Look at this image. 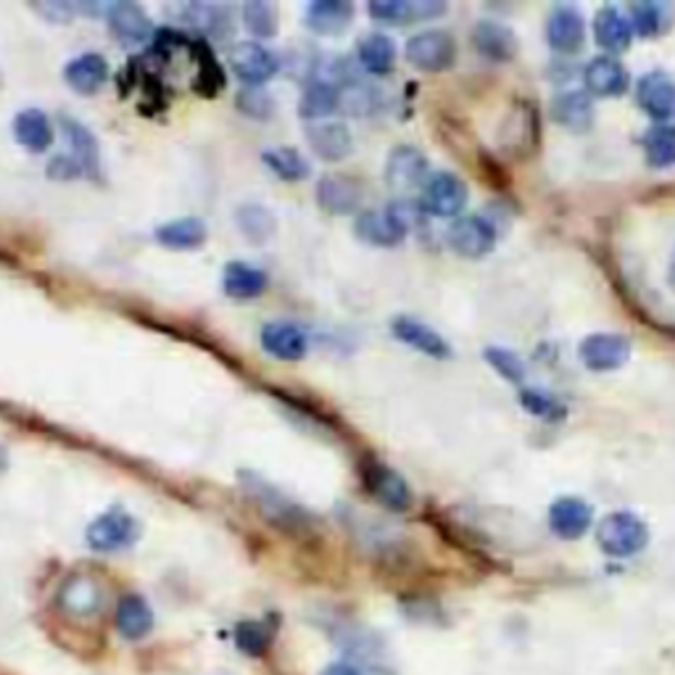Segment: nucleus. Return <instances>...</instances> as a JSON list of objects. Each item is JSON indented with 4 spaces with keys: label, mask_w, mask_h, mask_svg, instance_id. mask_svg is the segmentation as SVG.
Wrapping results in <instances>:
<instances>
[{
    "label": "nucleus",
    "mask_w": 675,
    "mask_h": 675,
    "mask_svg": "<svg viewBox=\"0 0 675 675\" xmlns=\"http://www.w3.org/2000/svg\"><path fill=\"white\" fill-rule=\"evenodd\" d=\"M243 488L249 491L251 499L256 501L259 512L269 520L278 531L291 533V536H306L315 527V514L306 512L304 507L296 505L291 496L282 494L272 483L264 481L256 472H241Z\"/></svg>",
    "instance_id": "obj_1"
},
{
    "label": "nucleus",
    "mask_w": 675,
    "mask_h": 675,
    "mask_svg": "<svg viewBox=\"0 0 675 675\" xmlns=\"http://www.w3.org/2000/svg\"><path fill=\"white\" fill-rule=\"evenodd\" d=\"M597 544L604 555L625 560L649 544V527L634 512H612L597 527Z\"/></svg>",
    "instance_id": "obj_2"
},
{
    "label": "nucleus",
    "mask_w": 675,
    "mask_h": 675,
    "mask_svg": "<svg viewBox=\"0 0 675 675\" xmlns=\"http://www.w3.org/2000/svg\"><path fill=\"white\" fill-rule=\"evenodd\" d=\"M138 536H140L138 520H135L130 512L116 507L103 512L101 518H95L93 523H90L88 533H85L90 549L101 551V555H114V551L130 549V546L138 542Z\"/></svg>",
    "instance_id": "obj_3"
},
{
    "label": "nucleus",
    "mask_w": 675,
    "mask_h": 675,
    "mask_svg": "<svg viewBox=\"0 0 675 675\" xmlns=\"http://www.w3.org/2000/svg\"><path fill=\"white\" fill-rule=\"evenodd\" d=\"M407 61L420 72H446L457 61V42L446 29H425L407 42Z\"/></svg>",
    "instance_id": "obj_4"
},
{
    "label": "nucleus",
    "mask_w": 675,
    "mask_h": 675,
    "mask_svg": "<svg viewBox=\"0 0 675 675\" xmlns=\"http://www.w3.org/2000/svg\"><path fill=\"white\" fill-rule=\"evenodd\" d=\"M468 186L454 171H435L422 182L420 204L433 217H459L468 206Z\"/></svg>",
    "instance_id": "obj_5"
},
{
    "label": "nucleus",
    "mask_w": 675,
    "mask_h": 675,
    "mask_svg": "<svg viewBox=\"0 0 675 675\" xmlns=\"http://www.w3.org/2000/svg\"><path fill=\"white\" fill-rule=\"evenodd\" d=\"M409 222H407V214L398 212V206L385 208H367L357 217L354 222V232L361 243L367 245H375V249H394L407 238Z\"/></svg>",
    "instance_id": "obj_6"
},
{
    "label": "nucleus",
    "mask_w": 675,
    "mask_h": 675,
    "mask_svg": "<svg viewBox=\"0 0 675 675\" xmlns=\"http://www.w3.org/2000/svg\"><path fill=\"white\" fill-rule=\"evenodd\" d=\"M230 66L235 77L249 85V88H262L264 82H269L278 75L280 61L259 42H238L230 51Z\"/></svg>",
    "instance_id": "obj_7"
},
{
    "label": "nucleus",
    "mask_w": 675,
    "mask_h": 675,
    "mask_svg": "<svg viewBox=\"0 0 675 675\" xmlns=\"http://www.w3.org/2000/svg\"><path fill=\"white\" fill-rule=\"evenodd\" d=\"M578 354L588 370L612 372L631 359V341L620 333H594L583 338Z\"/></svg>",
    "instance_id": "obj_8"
},
{
    "label": "nucleus",
    "mask_w": 675,
    "mask_h": 675,
    "mask_svg": "<svg viewBox=\"0 0 675 675\" xmlns=\"http://www.w3.org/2000/svg\"><path fill=\"white\" fill-rule=\"evenodd\" d=\"M446 241L464 259H483L496 245V227L483 217H459L446 232Z\"/></svg>",
    "instance_id": "obj_9"
},
{
    "label": "nucleus",
    "mask_w": 675,
    "mask_h": 675,
    "mask_svg": "<svg viewBox=\"0 0 675 675\" xmlns=\"http://www.w3.org/2000/svg\"><path fill=\"white\" fill-rule=\"evenodd\" d=\"M365 486L383 507L394 509V512H407L412 507V488L404 481L394 468L383 462H367L365 464Z\"/></svg>",
    "instance_id": "obj_10"
},
{
    "label": "nucleus",
    "mask_w": 675,
    "mask_h": 675,
    "mask_svg": "<svg viewBox=\"0 0 675 675\" xmlns=\"http://www.w3.org/2000/svg\"><path fill=\"white\" fill-rule=\"evenodd\" d=\"M546 42L557 53H578L586 42V20L575 5H557L546 20Z\"/></svg>",
    "instance_id": "obj_11"
},
{
    "label": "nucleus",
    "mask_w": 675,
    "mask_h": 675,
    "mask_svg": "<svg viewBox=\"0 0 675 675\" xmlns=\"http://www.w3.org/2000/svg\"><path fill=\"white\" fill-rule=\"evenodd\" d=\"M259 338L264 352L280 361H301L309 352V338L304 330L296 322H285V319L264 324Z\"/></svg>",
    "instance_id": "obj_12"
},
{
    "label": "nucleus",
    "mask_w": 675,
    "mask_h": 675,
    "mask_svg": "<svg viewBox=\"0 0 675 675\" xmlns=\"http://www.w3.org/2000/svg\"><path fill=\"white\" fill-rule=\"evenodd\" d=\"M583 82H586L588 93L601 98H617L631 88L628 69L623 66V61L610 56V53H601V56L588 61L583 69Z\"/></svg>",
    "instance_id": "obj_13"
},
{
    "label": "nucleus",
    "mask_w": 675,
    "mask_h": 675,
    "mask_svg": "<svg viewBox=\"0 0 675 675\" xmlns=\"http://www.w3.org/2000/svg\"><path fill=\"white\" fill-rule=\"evenodd\" d=\"M59 607L77 620L95 617L103 607V588L90 575H72L59 588Z\"/></svg>",
    "instance_id": "obj_14"
},
{
    "label": "nucleus",
    "mask_w": 675,
    "mask_h": 675,
    "mask_svg": "<svg viewBox=\"0 0 675 675\" xmlns=\"http://www.w3.org/2000/svg\"><path fill=\"white\" fill-rule=\"evenodd\" d=\"M391 330H394V335L404 343V346L415 348V352L425 354V357H431V359L451 357L449 341H446L438 330H433L431 324L420 322V319L402 315L391 322Z\"/></svg>",
    "instance_id": "obj_15"
},
{
    "label": "nucleus",
    "mask_w": 675,
    "mask_h": 675,
    "mask_svg": "<svg viewBox=\"0 0 675 675\" xmlns=\"http://www.w3.org/2000/svg\"><path fill=\"white\" fill-rule=\"evenodd\" d=\"M372 20L385 24H415L446 14V3L438 0H375L367 5Z\"/></svg>",
    "instance_id": "obj_16"
},
{
    "label": "nucleus",
    "mask_w": 675,
    "mask_h": 675,
    "mask_svg": "<svg viewBox=\"0 0 675 675\" xmlns=\"http://www.w3.org/2000/svg\"><path fill=\"white\" fill-rule=\"evenodd\" d=\"M317 204L322 212L335 214V217L359 212L361 186L354 180V177L324 175L322 180L317 182Z\"/></svg>",
    "instance_id": "obj_17"
},
{
    "label": "nucleus",
    "mask_w": 675,
    "mask_h": 675,
    "mask_svg": "<svg viewBox=\"0 0 675 675\" xmlns=\"http://www.w3.org/2000/svg\"><path fill=\"white\" fill-rule=\"evenodd\" d=\"M428 180V158L415 145H396L385 162V182L396 190H412Z\"/></svg>",
    "instance_id": "obj_18"
},
{
    "label": "nucleus",
    "mask_w": 675,
    "mask_h": 675,
    "mask_svg": "<svg viewBox=\"0 0 675 675\" xmlns=\"http://www.w3.org/2000/svg\"><path fill=\"white\" fill-rule=\"evenodd\" d=\"M304 135L322 162H343L352 153L354 138L343 122H309Z\"/></svg>",
    "instance_id": "obj_19"
},
{
    "label": "nucleus",
    "mask_w": 675,
    "mask_h": 675,
    "mask_svg": "<svg viewBox=\"0 0 675 675\" xmlns=\"http://www.w3.org/2000/svg\"><path fill=\"white\" fill-rule=\"evenodd\" d=\"M472 42H475L477 53L486 56L488 61H496V64H507L518 56V35L507 27V24L496 22V20H483L475 24L472 29Z\"/></svg>",
    "instance_id": "obj_20"
},
{
    "label": "nucleus",
    "mask_w": 675,
    "mask_h": 675,
    "mask_svg": "<svg viewBox=\"0 0 675 675\" xmlns=\"http://www.w3.org/2000/svg\"><path fill=\"white\" fill-rule=\"evenodd\" d=\"M636 101L652 119H665L675 112V79L665 72H649L636 82Z\"/></svg>",
    "instance_id": "obj_21"
},
{
    "label": "nucleus",
    "mask_w": 675,
    "mask_h": 675,
    "mask_svg": "<svg viewBox=\"0 0 675 675\" xmlns=\"http://www.w3.org/2000/svg\"><path fill=\"white\" fill-rule=\"evenodd\" d=\"M591 507L578 499V496H562V499H557L549 507V527L560 538H568V542L586 536V531L591 527Z\"/></svg>",
    "instance_id": "obj_22"
},
{
    "label": "nucleus",
    "mask_w": 675,
    "mask_h": 675,
    "mask_svg": "<svg viewBox=\"0 0 675 675\" xmlns=\"http://www.w3.org/2000/svg\"><path fill=\"white\" fill-rule=\"evenodd\" d=\"M594 40L599 48H604L610 56L625 51L634 40V24L617 5H601L594 16Z\"/></svg>",
    "instance_id": "obj_23"
},
{
    "label": "nucleus",
    "mask_w": 675,
    "mask_h": 675,
    "mask_svg": "<svg viewBox=\"0 0 675 675\" xmlns=\"http://www.w3.org/2000/svg\"><path fill=\"white\" fill-rule=\"evenodd\" d=\"M106 22L116 38L125 40L127 46H138V42H145L153 35V24L143 11V5L127 3V0L109 5Z\"/></svg>",
    "instance_id": "obj_24"
},
{
    "label": "nucleus",
    "mask_w": 675,
    "mask_h": 675,
    "mask_svg": "<svg viewBox=\"0 0 675 675\" xmlns=\"http://www.w3.org/2000/svg\"><path fill=\"white\" fill-rule=\"evenodd\" d=\"M64 79L79 95H93L106 85L109 61L101 53H82L64 66Z\"/></svg>",
    "instance_id": "obj_25"
},
{
    "label": "nucleus",
    "mask_w": 675,
    "mask_h": 675,
    "mask_svg": "<svg viewBox=\"0 0 675 675\" xmlns=\"http://www.w3.org/2000/svg\"><path fill=\"white\" fill-rule=\"evenodd\" d=\"M304 20L311 33L330 38V35H341L343 29H348L354 20V5L346 0H315L306 5Z\"/></svg>",
    "instance_id": "obj_26"
},
{
    "label": "nucleus",
    "mask_w": 675,
    "mask_h": 675,
    "mask_svg": "<svg viewBox=\"0 0 675 675\" xmlns=\"http://www.w3.org/2000/svg\"><path fill=\"white\" fill-rule=\"evenodd\" d=\"M269 278L267 272L249 262H227L222 272V288L230 298L235 301H251L259 298L267 291Z\"/></svg>",
    "instance_id": "obj_27"
},
{
    "label": "nucleus",
    "mask_w": 675,
    "mask_h": 675,
    "mask_svg": "<svg viewBox=\"0 0 675 675\" xmlns=\"http://www.w3.org/2000/svg\"><path fill=\"white\" fill-rule=\"evenodd\" d=\"M14 138L22 149L33 151V153H42L51 149L53 143V127L51 119L40 112V109H24L14 116Z\"/></svg>",
    "instance_id": "obj_28"
},
{
    "label": "nucleus",
    "mask_w": 675,
    "mask_h": 675,
    "mask_svg": "<svg viewBox=\"0 0 675 675\" xmlns=\"http://www.w3.org/2000/svg\"><path fill=\"white\" fill-rule=\"evenodd\" d=\"M116 628L127 641H138L153 631V610L151 604L138 594H127L116 604Z\"/></svg>",
    "instance_id": "obj_29"
},
{
    "label": "nucleus",
    "mask_w": 675,
    "mask_h": 675,
    "mask_svg": "<svg viewBox=\"0 0 675 675\" xmlns=\"http://www.w3.org/2000/svg\"><path fill=\"white\" fill-rule=\"evenodd\" d=\"M551 119L568 130H586L594 122V103L583 90H564L551 101Z\"/></svg>",
    "instance_id": "obj_30"
},
{
    "label": "nucleus",
    "mask_w": 675,
    "mask_h": 675,
    "mask_svg": "<svg viewBox=\"0 0 675 675\" xmlns=\"http://www.w3.org/2000/svg\"><path fill=\"white\" fill-rule=\"evenodd\" d=\"M206 222L199 217H180L156 227V241L171 251L199 249V245L206 243Z\"/></svg>",
    "instance_id": "obj_31"
},
{
    "label": "nucleus",
    "mask_w": 675,
    "mask_h": 675,
    "mask_svg": "<svg viewBox=\"0 0 675 675\" xmlns=\"http://www.w3.org/2000/svg\"><path fill=\"white\" fill-rule=\"evenodd\" d=\"M235 225L249 243L264 245L278 235V217L262 204H243L235 212Z\"/></svg>",
    "instance_id": "obj_32"
},
{
    "label": "nucleus",
    "mask_w": 675,
    "mask_h": 675,
    "mask_svg": "<svg viewBox=\"0 0 675 675\" xmlns=\"http://www.w3.org/2000/svg\"><path fill=\"white\" fill-rule=\"evenodd\" d=\"M641 149L652 169L675 167V125L660 122V125L649 127L641 138Z\"/></svg>",
    "instance_id": "obj_33"
},
{
    "label": "nucleus",
    "mask_w": 675,
    "mask_h": 675,
    "mask_svg": "<svg viewBox=\"0 0 675 675\" xmlns=\"http://www.w3.org/2000/svg\"><path fill=\"white\" fill-rule=\"evenodd\" d=\"M59 125H61V132H64L66 145H69L72 156H75L77 162L82 164L85 175L98 169V140H95V135L90 132L88 127L82 125V122L72 119V116H61Z\"/></svg>",
    "instance_id": "obj_34"
},
{
    "label": "nucleus",
    "mask_w": 675,
    "mask_h": 675,
    "mask_svg": "<svg viewBox=\"0 0 675 675\" xmlns=\"http://www.w3.org/2000/svg\"><path fill=\"white\" fill-rule=\"evenodd\" d=\"M357 59L361 64V69L370 72V75H389L394 69L396 61V46L389 35H367L361 38L357 48Z\"/></svg>",
    "instance_id": "obj_35"
},
{
    "label": "nucleus",
    "mask_w": 675,
    "mask_h": 675,
    "mask_svg": "<svg viewBox=\"0 0 675 675\" xmlns=\"http://www.w3.org/2000/svg\"><path fill=\"white\" fill-rule=\"evenodd\" d=\"M335 112H341V90L330 85L311 82L298 101V114L309 122L328 119Z\"/></svg>",
    "instance_id": "obj_36"
},
{
    "label": "nucleus",
    "mask_w": 675,
    "mask_h": 675,
    "mask_svg": "<svg viewBox=\"0 0 675 675\" xmlns=\"http://www.w3.org/2000/svg\"><path fill=\"white\" fill-rule=\"evenodd\" d=\"M262 162L267 164V169L272 171L275 177L285 182H301L311 175L309 162L296 149H282V145H275V149H267L262 153Z\"/></svg>",
    "instance_id": "obj_37"
},
{
    "label": "nucleus",
    "mask_w": 675,
    "mask_h": 675,
    "mask_svg": "<svg viewBox=\"0 0 675 675\" xmlns=\"http://www.w3.org/2000/svg\"><path fill=\"white\" fill-rule=\"evenodd\" d=\"M671 9L665 3H636L631 5V24H634V33L641 38H657V35L665 33L671 27Z\"/></svg>",
    "instance_id": "obj_38"
},
{
    "label": "nucleus",
    "mask_w": 675,
    "mask_h": 675,
    "mask_svg": "<svg viewBox=\"0 0 675 675\" xmlns=\"http://www.w3.org/2000/svg\"><path fill=\"white\" fill-rule=\"evenodd\" d=\"M182 14L186 20L199 27L201 33L206 35H225L230 29V11L222 9V5H214V3H190L182 5Z\"/></svg>",
    "instance_id": "obj_39"
},
{
    "label": "nucleus",
    "mask_w": 675,
    "mask_h": 675,
    "mask_svg": "<svg viewBox=\"0 0 675 675\" xmlns=\"http://www.w3.org/2000/svg\"><path fill=\"white\" fill-rule=\"evenodd\" d=\"M243 24L256 38H275L278 33V5L269 0H251L243 5Z\"/></svg>",
    "instance_id": "obj_40"
},
{
    "label": "nucleus",
    "mask_w": 675,
    "mask_h": 675,
    "mask_svg": "<svg viewBox=\"0 0 675 675\" xmlns=\"http://www.w3.org/2000/svg\"><path fill=\"white\" fill-rule=\"evenodd\" d=\"M235 644L238 649L249 657H259L267 652L269 644H272V631H269L264 623H259V620H249V623L238 625Z\"/></svg>",
    "instance_id": "obj_41"
},
{
    "label": "nucleus",
    "mask_w": 675,
    "mask_h": 675,
    "mask_svg": "<svg viewBox=\"0 0 675 675\" xmlns=\"http://www.w3.org/2000/svg\"><path fill=\"white\" fill-rule=\"evenodd\" d=\"M486 361L491 367H494L496 372H499L501 378L509 380V383H523L525 380V361L518 357L514 352H509V348H501V346H491L486 348Z\"/></svg>",
    "instance_id": "obj_42"
},
{
    "label": "nucleus",
    "mask_w": 675,
    "mask_h": 675,
    "mask_svg": "<svg viewBox=\"0 0 675 675\" xmlns=\"http://www.w3.org/2000/svg\"><path fill=\"white\" fill-rule=\"evenodd\" d=\"M238 109L251 119H272L275 114V98L264 88H245L238 93Z\"/></svg>",
    "instance_id": "obj_43"
},
{
    "label": "nucleus",
    "mask_w": 675,
    "mask_h": 675,
    "mask_svg": "<svg viewBox=\"0 0 675 675\" xmlns=\"http://www.w3.org/2000/svg\"><path fill=\"white\" fill-rule=\"evenodd\" d=\"M520 404H523L525 412L536 415V417H544V420H562L564 417V407L560 402H557L555 396H549L546 391H523L520 394Z\"/></svg>",
    "instance_id": "obj_44"
},
{
    "label": "nucleus",
    "mask_w": 675,
    "mask_h": 675,
    "mask_svg": "<svg viewBox=\"0 0 675 675\" xmlns=\"http://www.w3.org/2000/svg\"><path fill=\"white\" fill-rule=\"evenodd\" d=\"M82 175H85L82 164H79L75 156H56L51 164H48V177H53V180H77V177Z\"/></svg>",
    "instance_id": "obj_45"
},
{
    "label": "nucleus",
    "mask_w": 675,
    "mask_h": 675,
    "mask_svg": "<svg viewBox=\"0 0 675 675\" xmlns=\"http://www.w3.org/2000/svg\"><path fill=\"white\" fill-rule=\"evenodd\" d=\"M38 14L46 16L48 22H56V24H66L72 22V16L77 14V9L72 3H64V0H48V3H35L33 5Z\"/></svg>",
    "instance_id": "obj_46"
},
{
    "label": "nucleus",
    "mask_w": 675,
    "mask_h": 675,
    "mask_svg": "<svg viewBox=\"0 0 675 675\" xmlns=\"http://www.w3.org/2000/svg\"><path fill=\"white\" fill-rule=\"evenodd\" d=\"M322 675H361V673L354 665H348V662H335V665H330Z\"/></svg>",
    "instance_id": "obj_47"
},
{
    "label": "nucleus",
    "mask_w": 675,
    "mask_h": 675,
    "mask_svg": "<svg viewBox=\"0 0 675 675\" xmlns=\"http://www.w3.org/2000/svg\"><path fill=\"white\" fill-rule=\"evenodd\" d=\"M667 282H671V288H675V251H673L671 267H667Z\"/></svg>",
    "instance_id": "obj_48"
},
{
    "label": "nucleus",
    "mask_w": 675,
    "mask_h": 675,
    "mask_svg": "<svg viewBox=\"0 0 675 675\" xmlns=\"http://www.w3.org/2000/svg\"><path fill=\"white\" fill-rule=\"evenodd\" d=\"M3 468H5V451L0 449V470H3Z\"/></svg>",
    "instance_id": "obj_49"
}]
</instances>
